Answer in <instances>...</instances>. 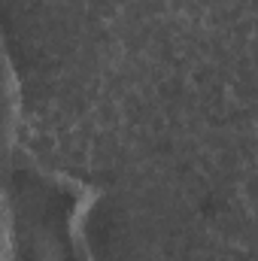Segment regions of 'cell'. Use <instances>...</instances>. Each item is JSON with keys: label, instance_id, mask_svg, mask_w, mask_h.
<instances>
[{"label": "cell", "instance_id": "1", "mask_svg": "<svg viewBox=\"0 0 258 261\" xmlns=\"http://www.w3.org/2000/svg\"><path fill=\"white\" fill-rule=\"evenodd\" d=\"M104 189L24 155L9 164L3 186L6 261H97L88 219Z\"/></svg>", "mask_w": 258, "mask_h": 261}, {"label": "cell", "instance_id": "2", "mask_svg": "<svg viewBox=\"0 0 258 261\" xmlns=\"http://www.w3.org/2000/svg\"><path fill=\"white\" fill-rule=\"evenodd\" d=\"M3 79H6V152H12L18 116H21V85H18V76H15L9 55H3Z\"/></svg>", "mask_w": 258, "mask_h": 261}]
</instances>
